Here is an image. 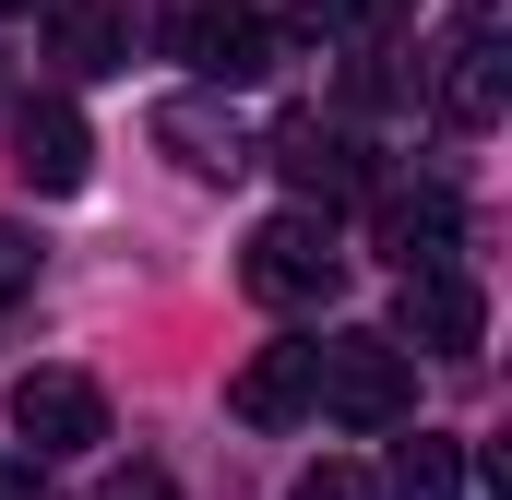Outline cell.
<instances>
[{
    "label": "cell",
    "instance_id": "17",
    "mask_svg": "<svg viewBox=\"0 0 512 500\" xmlns=\"http://www.w3.org/2000/svg\"><path fill=\"white\" fill-rule=\"evenodd\" d=\"M12 274H24V239H12V227H0V286H12Z\"/></svg>",
    "mask_w": 512,
    "mask_h": 500
},
{
    "label": "cell",
    "instance_id": "10",
    "mask_svg": "<svg viewBox=\"0 0 512 500\" xmlns=\"http://www.w3.org/2000/svg\"><path fill=\"white\" fill-rule=\"evenodd\" d=\"M274 167H286L310 203H346V191H358V143L322 131V120H286V131H274Z\"/></svg>",
    "mask_w": 512,
    "mask_h": 500
},
{
    "label": "cell",
    "instance_id": "7",
    "mask_svg": "<svg viewBox=\"0 0 512 500\" xmlns=\"http://www.w3.org/2000/svg\"><path fill=\"white\" fill-rule=\"evenodd\" d=\"M167 48H179V60H191L203 84H251L262 60H274V36H262L251 12H191V24H179Z\"/></svg>",
    "mask_w": 512,
    "mask_h": 500
},
{
    "label": "cell",
    "instance_id": "1",
    "mask_svg": "<svg viewBox=\"0 0 512 500\" xmlns=\"http://www.w3.org/2000/svg\"><path fill=\"white\" fill-rule=\"evenodd\" d=\"M310 417L334 429H405L417 417V370L393 334H322L310 346Z\"/></svg>",
    "mask_w": 512,
    "mask_h": 500
},
{
    "label": "cell",
    "instance_id": "14",
    "mask_svg": "<svg viewBox=\"0 0 512 500\" xmlns=\"http://www.w3.org/2000/svg\"><path fill=\"white\" fill-rule=\"evenodd\" d=\"M286 500H382V489H370V465H310Z\"/></svg>",
    "mask_w": 512,
    "mask_h": 500
},
{
    "label": "cell",
    "instance_id": "4",
    "mask_svg": "<svg viewBox=\"0 0 512 500\" xmlns=\"http://www.w3.org/2000/svg\"><path fill=\"white\" fill-rule=\"evenodd\" d=\"M12 441L24 453H84V441H108V393L84 370H24L12 381Z\"/></svg>",
    "mask_w": 512,
    "mask_h": 500
},
{
    "label": "cell",
    "instance_id": "13",
    "mask_svg": "<svg viewBox=\"0 0 512 500\" xmlns=\"http://www.w3.org/2000/svg\"><path fill=\"white\" fill-rule=\"evenodd\" d=\"M382 239L405 250V262H441V250H453V191H393V203H382Z\"/></svg>",
    "mask_w": 512,
    "mask_h": 500
},
{
    "label": "cell",
    "instance_id": "9",
    "mask_svg": "<svg viewBox=\"0 0 512 500\" xmlns=\"http://www.w3.org/2000/svg\"><path fill=\"white\" fill-rule=\"evenodd\" d=\"M155 143H179V167H191V179H239V167H251L239 120H227V108H203V96H167V108H155Z\"/></svg>",
    "mask_w": 512,
    "mask_h": 500
},
{
    "label": "cell",
    "instance_id": "6",
    "mask_svg": "<svg viewBox=\"0 0 512 500\" xmlns=\"http://www.w3.org/2000/svg\"><path fill=\"white\" fill-rule=\"evenodd\" d=\"M227 417H251V429H298V417H310V346H262L251 370L227 381Z\"/></svg>",
    "mask_w": 512,
    "mask_h": 500
},
{
    "label": "cell",
    "instance_id": "12",
    "mask_svg": "<svg viewBox=\"0 0 512 500\" xmlns=\"http://www.w3.org/2000/svg\"><path fill=\"white\" fill-rule=\"evenodd\" d=\"M393 500H465V441H441V429L393 441Z\"/></svg>",
    "mask_w": 512,
    "mask_h": 500
},
{
    "label": "cell",
    "instance_id": "2",
    "mask_svg": "<svg viewBox=\"0 0 512 500\" xmlns=\"http://www.w3.org/2000/svg\"><path fill=\"white\" fill-rule=\"evenodd\" d=\"M239 286H251L262 310H310V298H334V286H346L334 215H322V203H298V215L251 227V250H239Z\"/></svg>",
    "mask_w": 512,
    "mask_h": 500
},
{
    "label": "cell",
    "instance_id": "16",
    "mask_svg": "<svg viewBox=\"0 0 512 500\" xmlns=\"http://www.w3.org/2000/svg\"><path fill=\"white\" fill-rule=\"evenodd\" d=\"M0 500H48V477L36 465H0Z\"/></svg>",
    "mask_w": 512,
    "mask_h": 500
},
{
    "label": "cell",
    "instance_id": "3",
    "mask_svg": "<svg viewBox=\"0 0 512 500\" xmlns=\"http://www.w3.org/2000/svg\"><path fill=\"white\" fill-rule=\"evenodd\" d=\"M393 334H405V346H441V358H477V346H489V298H477V274H465V262H405Z\"/></svg>",
    "mask_w": 512,
    "mask_h": 500
},
{
    "label": "cell",
    "instance_id": "15",
    "mask_svg": "<svg viewBox=\"0 0 512 500\" xmlns=\"http://www.w3.org/2000/svg\"><path fill=\"white\" fill-rule=\"evenodd\" d=\"M96 500H179V489H167V465H131V477H108Z\"/></svg>",
    "mask_w": 512,
    "mask_h": 500
},
{
    "label": "cell",
    "instance_id": "11",
    "mask_svg": "<svg viewBox=\"0 0 512 500\" xmlns=\"http://www.w3.org/2000/svg\"><path fill=\"white\" fill-rule=\"evenodd\" d=\"M48 60H60L72 84L120 72V12H108V0H48Z\"/></svg>",
    "mask_w": 512,
    "mask_h": 500
},
{
    "label": "cell",
    "instance_id": "5",
    "mask_svg": "<svg viewBox=\"0 0 512 500\" xmlns=\"http://www.w3.org/2000/svg\"><path fill=\"white\" fill-rule=\"evenodd\" d=\"M12 167H24V191H84V167H96V143H84V120H72V96H36L24 120H12Z\"/></svg>",
    "mask_w": 512,
    "mask_h": 500
},
{
    "label": "cell",
    "instance_id": "8",
    "mask_svg": "<svg viewBox=\"0 0 512 500\" xmlns=\"http://www.w3.org/2000/svg\"><path fill=\"white\" fill-rule=\"evenodd\" d=\"M501 96H512V48H501V36H465V48L441 60V120H453V131H489Z\"/></svg>",
    "mask_w": 512,
    "mask_h": 500
}]
</instances>
